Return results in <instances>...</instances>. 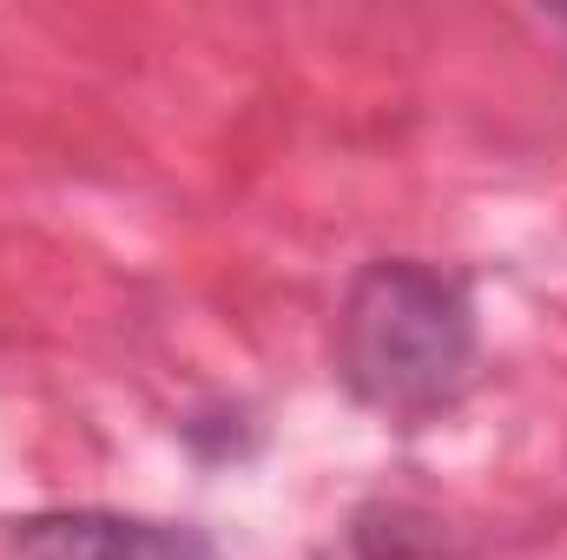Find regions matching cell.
<instances>
[{"instance_id": "cell-1", "label": "cell", "mask_w": 567, "mask_h": 560, "mask_svg": "<svg viewBox=\"0 0 567 560\" xmlns=\"http://www.w3.org/2000/svg\"><path fill=\"white\" fill-rule=\"evenodd\" d=\"M475 370V303L468 290L416 258H383L343 290L337 310V376L357 403L383 416H435L462 396Z\"/></svg>"}, {"instance_id": "cell-2", "label": "cell", "mask_w": 567, "mask_h": 560, "mask_svg": "<svg viewBox=\"0 0 567 560\" xmlns=\"http://www.w3.org/2000/svg\"><path fill=\"white\" fill-rule=\"evenodd\" d=\"M13 560H218L198 528L178 521H140L113 508H66L33 515L13 528Z\"/></svg>"}]
</instances>
